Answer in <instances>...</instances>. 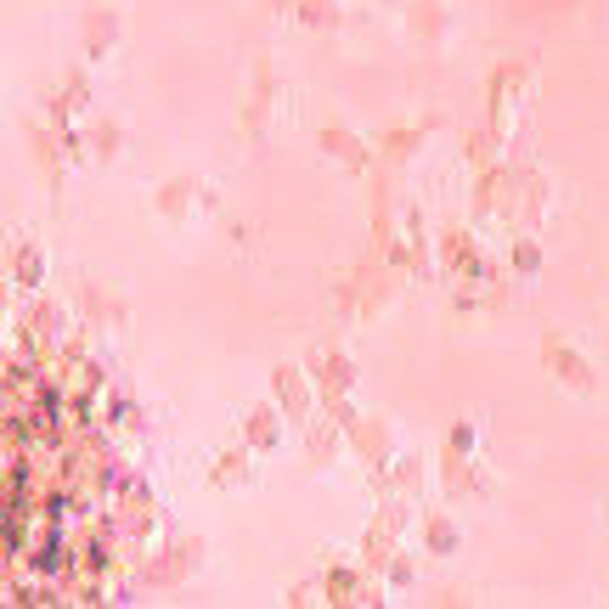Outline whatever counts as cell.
Listing matches in <instances>:
<instances>
[{"label":"cell","instance_id":"9a60e30c","mask_svg":"<svg viewBox=\"0 0 609 609\" xmlns=\"http://www.w3.org/2000/svg\"><path fill=\"white\" fill-rule=\"evenodd\" d=\"M345 446H350L345 423H333L327 413L304 423V463H311V468H333V457L345 452Z\"/></svg>","mask_w":609,"mask_h":609},{"label":"cell","instance_id":"ffe728a7","mask_svg":"<svg viewBox=\"0 0 609 609\" xmlns=\"http://www.w3.org/2000/svg\"><path fill=\"white\" fill-rule=\"evenodd\" d=\"M119 46V12L114 7H91L85 12V57L108 62V51Z\"/></svg>","mask_w":609,"mask_h":609},{"label":"cell","instance_id":"d4e9b609","mask_svg":"<svg viewBox=\"0 0 609 609\" xmlns=\"http://www.w3.org/2000/svg\"><path fill=\"white\" fill-rule=\"evenodd\" d=\"M91 158H101V164H119L124 158V124L119 119H96L91 124Z\"/></svg>","mask_w":609,"mask_h":609},{"label":"cell","instance_id":"7a4b0ae2","mask_svg":"<svg viewBox=\"0 0 609 609\" xmlns=\"http://www.w3.org/2000/svg\"><path fill=\"white\" fill-rule=\"evenodd\" d=\"M390 265L406 271V283H423V277H434V271H440V260H434V249H429V231H423V210H418V203H401V243H395Z\"/></svg>","mask_w":609,"mask_h":609},{"label":"cell","instance_id":"ac0fdd59","mask_svg":"<svg viewBox=\"0 0 609 609\" xmlns=\"http://www.w3.org/2000/svg\"><path fill=\"white\" fill-rule=\"evenodd\" d=\"M520 91H525V68H497L491 74V130L502 135L507 130V119H514V101H520Z\"/></svg>","mask_w":609,"mask_h":609},{"label":"cell","instance_id":"8992f818","mask_svg":"<svg viewBox=\"0 0 609 609\" xmlns=\"http://www.w3.org/2000/svg\"><path fill=\"white\" fill-rule=\"evenodd\" d=\"M277 101H283V80H277V68L260 62L254 68V85H249V101H243V114H237V124H243L249 142H265L271 135V114H277Z\"/></svg>","mask_w":609,"mask_h":609},{"label":"cell","instance_id":"2e32d148","mask_svg":"<svg viewBox=\"0 0 609 609\" xmlns=\"http://www.w3.org/2000/svg\"><path fill=\"white\" fill-rule=\"evenodd\" d=\"M440 130V119H418V124H395V130H384L379 135V142H372V153H379L384 164H406V158H413L423 142H429V135Z\"/></svg>","mask_w":609,"mask_h":609},{"label":"cell","instance_id":"277c9868","mask_svg":"<svg viewBox=\"0 0 609 609\" xmlns=\"http://www.w3.org/2000/svg\"><path fill=\"white\" fill-rule=\"evenodd\" d=\"M215 192L203 187L198 176H169L158 192H153V210H158V220H169V226H192L198 220V210H215Z\"/></svg>","mask_w":609,"mask_h":609},{"label":"cell","instance_id":"836d02e7","mask_svg":"<svg viewBox=\"0 0 609 609\" xmlns=\"http://www.w3.org/2000/svg\"><path fill=\"white\" fill-rule=\"evenodd\" d=\"M283 7L294 12V7H299V0H265V12H283Z\"/></svg>","mask_w":609,"mask_h":609},{"label":"cell","instance_id":"83f0119b","mask_svg":"<svg viewBox=\"0 0 609 609\" xmlns=\"http://www.w3.org/2000/svg\"><path fill=\"white\" fill-rule=\"evenodd\" d=\"M491 158H497V130H468L463 135V164L468 169H491Z\"/></svg>","mask_w":609,"mask_h":609},{"label":"cell","instance_id":"e0dca14e","mask_svg":"<svg viewBox=\"0 0 609 609\" xmlns=\"http://www.w3.org/2000/svg\"><path fill=\"white\" fill-rule=\"evenodd\" d=\"M418 541H423V553L452 559V553H463V525L446 514V507H434V514L418 520Z\"/></svg>","mask_w":609,"mask_h":609},{"label":"cell","instance_id":"603a6c76","mask_svg":"<svg viewBox=\"0 0 609 609\" xmlns=\"http://www.w3.org/2000/svg\"><path fill=\"white\" fill-rule=\"evenodd\" d=\"M423 486H429L423 457L395 452V457H390V491H395V497H406V502H418V497H423Z\"/></svg>","mask_w":609,"mask_h":609},{"label":"cell","instance_id":"1f68e13d","mask_svg":"<svg viewBox=\"0 0 609 609\" xmlns=\"http://www.w3.org/2000/svg\"><path fill=\"white\" fill-rule=\"evenodd\" d=\"M474 446H480V429H474L468 418H457V423H452V434H446V452H463V457H474Z\"/></svg>","mask_w":609,"mask_h":609},{"label":"cell","instance_id":"d6a6232c","mask_svg":"<svg viewBox=\"0 0 609 609\" xmlns=\"http://www.w3.org/2000/svg\"><path fill=\"white\" fill-rule=\"evenodd\" d=\"M322 593V575H317V582H299V587H288V604L294 609H304V604H327V598H317Z\"/></svg>","mask_w":609,"mask_h":609},{"label":"cell","instance_id":"30bf717a","mask_svg":"<svg viewBox=\"0 0 609 609\" xmlns=\"http://www.w3.org/2000/svg\"><path fill=\"white\" fill-rule=\"evenodd\" d=\"M317 147H322V158L345 164L350 176H367V169H372V147L361 142L356 130H345V124H322L317 130Z\"/></svg>","mask_w":609,"mask_h":609},{"label":"cell","instance_id":"6da1fadb","mask_svg":"<svg viewBox=\"0 0 609 609\" xmlns=\"http://www.w3.org/2000/svg\"><path fill=\"white\" fill-rule=\"evenodd\" d=\"M198 570H203V541L176 536L169 548H158L153 559H142V570H135V587H187Z\"/></svg>","mask_w":609,"mask_h":609},{"label":"cell","instance_id":"9c48e42d","mask_svg":"<svg viewBox=\"0 0 609 609\" xmlns=\"http://www.w3.org/2000/svg\"><path fill=\"white\" fill-rule=\"evenodd\" d=\"M254 446H249V440L243 434H237L231 440V446L210 463V491H243V486H254Z\"/></svg>","mask_w":609,"mask_h":609},{"label":"cell","instance_id":"3957f363","mask_svg":"<svg viewBox=\"0 0 609 609\" xmlns=\"http://www.w3.org/2000/svg\"><path fill=\"white\" fill-rule=\"evenodd\" d=\"M271 401L283 406V418H288L294 429L311 423L317 401H322V390H317V379H311V367H288V361L271 367Z\"/></svg>","mask_w":609,"mask_h":609},{"label":"cell","instance_id":"4dcf8cb0","mask_svg":"<svg viewBox=\"0 0 609 609\" xmlns=\"http://www.w3.org/2000/svg\"><path fill=\"white\" fill-rule=\"evenodd\" d=\"M507 260H514L520 277H536V271H541V249L530 243V237H514V249H507Z\"/></svg>","mask_w":609,"mask_h":609},{"label":"cell","instance_id":"7c38bea8","mask_svg":"<svg viewBox=\"0 0 609 609\" xmlns=\"http://www.w3.org/2000/svg\"><path fill=\"white\" fill-rule=\"evenodd\" d=\"M507 203H514V176L507 169H480V181H474V226H491Z\"/></svg>","mask_w":609,"mask_h":609},{"label":"cell","instance_id":"cb8c5ba5","mask_svg":"<svg viewBox=\"0 0 609 609\" xmlns=\"http://www.w3.org/2000/svg\"><path fill=\"white\" fill-rule=\"evenodd\" d=\"M406 28H413L418 40H440V34H446V12H440V0H406Z\"/></svg>","mask_w":609,"mask_h":609},{"label":"cell","instance_id":"f1b7e54d","mask_svg":"<svg viewBox=\"0 0 609 609\" xmlns=\"http://www.w3.org/2000/svg\"><path fill=\"white\" fill-rule=\"evenodd\" d=\"M294 17H299L304 28H333V23H338V0H299Z\"/></svg>","mask_w":609,"mask_h":609},{"label":"cell","instance_id":"7402d4cb","mask_svg":"<svg viewBox=\"0 0 609 609\" xmlns=\"http://www.w3.org/2000/svg\"><path fill=\"white\" fill-rule=\"evenodd\" d=\"M12 283L23 288V294H34V288H40L46 283V254H40V243H28V237H17V243H12Z\"/></svg>","mask_w":609,"mask_h":609},{"label":"cell","instance_id":"4316f807","mask_svg":"<svg viewBox=\"0 0 609 609\" xmlns=\"http://www.w3.org/2000/svg\"><path fill=\"white\" fill-rule=\"evenodd\" d=\"M541 356H548V367L559 372V379H564V384H575V390H582V384H587V367H582V361H575V356H570V350L559 345V338H548V345H541Z\"/></svg>","mask_w":609,"mask_h":609},{"label":"cell","instance_id":"52a82bcc","mask_svg":"<svg viewBox=\"0 0 609 609\" xmlns=\"http://www.w3.org/2000/svg\"><path fill=\"white\" fill-rule=\"evenodd\" d=\"M480 271H486V260H480V243H474L468 226L440 231V277L463 288V283H480Z\"/></svg>","mask_w":609,"mask_h":609},{"label":"cell","instance_id":"8fae6325","mask_svg":"<svg viewBox=\"0 0 609 609\" xmlns=\"http://www.w3.org/2000/svg\"><path fill=\"white\" fill-rule=\"evenodd\" d=\"M345 434H350V452H356L367 468H379V463H390V457H395V429H390L384 418H367V413H361Z\"/></svg>","mask_w":609,"mask_h":609},{"label":"cell","instance_id":"484cf974","mask_svg":"<svg viewBox=\"0 0 609 609\" xmlns=\"http://www.w3.org/2000/svg\"><path fill=\"white\" fill-rule=\"evenodd\" d=\"M333 311H338V322H361V283H356V265L333 277Z\"/></svg>","mask_w":609,"mask_h":609},{"label":"cell","instance_id":"f546056e","mask_svg":"<svg viewBox=\"0 0 609 609\" xmlns=\"http://www.w3.org/2000/svg\"><path fill=\"white\" fill-rule=\"evenodd\" d=\"M384 582H390V593H406V587L418 582V559H413V553H395L390 570H384Z\"/></svg>","mask_w":609,"mask_h":609},{"label":"cell","instance_id":"4fadbf2b","mask_svg":"<svg viewBox=\"0 0 609 609\" xmlns=\"http://www.w3.org/2000/svg\"><path fill=\"white\" fill-rule=\"evenodd\" d=\"M304 367H311V379H317L322 395H350L356 379H361L356 361H350L345 350H311V356H304Z\"/></svg>","mask_w":609,"mask_h":609},{"label":"cell","instance_id":"d6986e66","mask_svg":"<svg viewBox=\"0 0 609 609\" xmlns=\"http://www.w3.org/2000/svg\"><path fill=\"white\" fill-rule=\"evenodd\" d=\"M85 108H91V80L80 74V68H68L62 91L46 101V114H51V124H74V114H85Z\"/></svg>","mask_w":609,"mask_h":609},{"label":"cell","instance_id":"5b68a950","mask_svg":"<svg viewBox=\"0 0 609 609\" xmlns=\"http://www.w3.org/2000/svg\"><path fill=\"white\" fill-rule=\"evenodd\" d=\"M356 283H361V322L372 317H384L390 304L401 299V283H406V271H395L390 260H356Z\"/></svg>","mask_w":609,"mask_h":609},{"label":"cell","instance_id":"5bb4252c","mask_svg":"<svg viewBox=\"0 0 609 609\" xmlns=\"http://www.w3.org/2000/svg\"><path fill=\"white\" fill-rule=\"evenodd\" d=\"M440 491H446L452 502H463V497H491V480L463 452H440Z\"/></svg>","mask_w":609,"mask_h":609},{"label":"cell","instance_id":"ba28073f","mask_svg":"<svg viewBox=\"0 0 609 609\" xmlns=\"http://www.w3.org/2000/svg\"><path fill=\"white\" fill-rule=\"evenodd\" d=\"M243 440H249V446H254L260 457L283 452V440H288V418H283V406H277V401L249 406V413H243Z\"/></svg>","mask_w":609,"mask_h":609},{"label":"cell","instance_id":"44dd1931","mask_svg":"<svg viewBox=\"0 0 609 609\" xmlns=\"http://www.w3.org/2000/svg\"><path fill=\"white\" fill-rule=\"evenodd\" d=\"M80 304H85V327H124L130 322V304L119 294H101V288H80Z\"/></svg>","mask_w":609,"mask_h":609}]
</instances>
